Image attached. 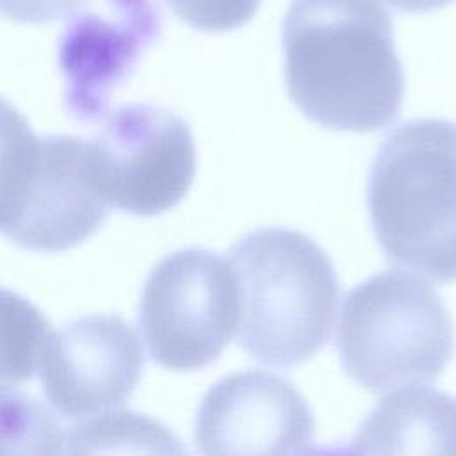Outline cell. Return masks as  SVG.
<instances>
[{
  "label": "cell",
  "mask_w": 456,
  "mask_h": 456,
  "mask_svg": "<svg viewBox=\"0 0 456 456\" xmlns=\"http://www.w3.org/2000/svg\"><path fill=\"white\" fill-rule=\"evenodd\" d=\"M281 45L289 96L314 123L363 134L399 116L404 75L381 0H292Z\"/></svg>",
  "instance_id": "1"
},
{
  "label": "cell",
  "mask_w": 456,
  "mask_h": 456,
  "mask_svg": "<svg viewBox=\"0 0 456 456\" xmlns=\"http://www.w3.org/2000/svg\"><path fill=\"white\" fill-rule=\"evenodd\" d=\"M226 260L237 281V337L246 353L289 367L324 347L337 319L338 281L310 237L262 228L242 237Z\"/></svg>",
  "instance_id": "2"
},
{
  "label": "cell",
  "mask_w": 456,
  "mask_h": 456,
  "mask_svg": "<svg viewBox=\"0 0 456 456\" xmlns=\"http://www.w3.org/2000/svg\"><path fill=\"white\" fill-rule=\"evenodd\" d=\"M367 207L390 262L435 281L456 280V123L397 126L370 166Z\"/></svg>",
  "instance_id": "3"
},
{
  "label": "cell",
  "mask_w": 456,
  "mask_h": 456,
  "mask_svg": "<svg viewBox=\"0 0 456 456\" xmlns=\"http://www.w3.org/2000/svg\"><path fill=\"white\" fill-rule=\"evenodd\" d=\"M337 347L356 383L387 394L435 381L452 354L454 328L422 278L388 269L346 296Z\"/></svg>",
  "instance_id": "4"
},
{
  "label": "cell",
  "mask_w": 456,
  "mask_h": 456,
  "mask_svg": "<svg viewBox=\"0 0 456 456\" xmlns=\"http://www.w3.org/2000/svg\"><path fill=\"white\" fill-rule=\"evenodd\" d=\"M139 322L151 358L173 370H194L223 353L239 322V290L228 260L187 248L150 273Z\"/></svg>",
  "instance_id": "5"
},
{
  "label": "cell",
  "mask_w": 456,
  "mask_h": 456,
  "mask_svg": "<svg viewBox=\"0 0 456 456\" xmlns=\"http://www.w3.org/2000/svg\"><path fill=\"white\" fill-rule=\"evenodd\" d=\"M91 180L114 208L157 216L191 189L196 148L189 125L171 110L146 103L118 107L87 141Z\"/></svg>",
  "instance_id": "6"
},
{
  "label": "cell",
  "mask_w": 456,
  "mask_h": 456,
  "mask_svg": "<svg viewBox=\"0 0 456 456\" xmlns=\"http://www.w3.org/2000/svg\"><path fill=\"white\" fill-rule=\"evenodd\" d=\"M37 369L52 408L78 420L118 408L132 395L144 353L123 317L94 314L50 333Z\"/></svg>",
  "instance_id": "7"
},
{
  "label": "cell",
  "mask_w": 456,
  "mask_h": 456,
  "mask_svg": "<svg viewBox=\"0 0 456 456\" xmlns=\"http://www.w3.org/2000/svg\"><path fill=\"white\" fill-rule=\"evenodd\" d=\"M160 11L153 0H89L73 12L57 43L64 105L80 121L103 116L112 91L135 69L159 37Z\"/></svg>",
  "instance_id": "8"
},
{
  "label": "cell",
  "mask_w": 456,
  "mask_h": 456,
  "mask_svg": "<svg viewBox=\"0 0 456 456\" xmlns=\"http://www.w3.org/2000/svg\"><path fill=\"white\" fill-rule=\"evenodd\" d=\"M315 422L303 395L267 370L232 372L203 397L196 445L205 454H305Z\"/></svg>",
  "instance_id": "9"
},
{
  "label": "cell",
  "mask_w": 456,
  "mask_h": 456,
  "mask_svg": "<svg viewBox=\"0 0 456 456\" xmlns=\"http://www.w3.org/2000/svg\"><path fill=\"white\" fill-rule=\"evenodd\" d=\"M107 203L87 164V141L45 135V167L34 200L9 240L34 251H62L89 239L105 221Z\"/></svg>",
  "instance_id": "10"
},
{
  "label": "cell",
  "mask_w": 456,
  "mask_h": 456,
  "mask_svg": "<svg viewBox=\"0 0 456 456\" xmlns=\"http://www.w3.org/2000/svg\"><path fill=\"white\" fill-rule=\"evenodd\" d=\"M351 451L456 454V399L417 385L392 390L362 422Z\"/></svg>",
  "instance_id": "11"
},
{
  "label": "cell",
  "mask_w": 456,
  "mask_h": 456,
  "mask_svg": "<svg viewBox=\"0 0 456 456\" xmlns=\"http://www.w3.org/2000/svg\"><path fill=\"white\" fill-rule=\"evenodd\" d=\"M45 167V137L0 96V233L12 237L37 191Z\"/></svg>",
  "instance_id": "12"
},
{
  "label": "cell",
  "mask_w": 456,
  "mask_h": 456,
  "mask_svg": "<svg viewBox=\"0 0 456 456\" xmlns=\"http://www.w3.org/2000/svg\"><path fill=\"white\" fill-rule=\"evenodd\" d=\"M64 452H183L160 422L135 411H102L64 433Z\"/></svg>",
  "instance_id": "13"
},
{
  "label": "cell",
  "mask_w": 456,
  "mask_h": 456,
  "mask_svg": "<svg viewBox=\"0 0 456 456\" xmlns=\"http://www.w3.org/2000/svg\"><path fill=\"white\" fill-rule=\"evenodd\" d=\"M50 328L28 299L0 287V385H20L34 376Z\"/></svg>",
  "instance_id": "14"
},
{
  "label": "cell",
  "mask_w": 456,
  "mask_h": 456,
  "mask_svg": "<svg viewBox=\"0 0 456 456\" xmlns=\"http://www.w3.org/2000/svg\"><path fill=\"white\" fill-rule=\"evenodd\" d=\"M64 431L43 401L0 385V454L64 452Z\"/></svg>",
  "instance_id": "15"
},
{
  "label": "cell",
  "mask_w": 456,
  "mask_h": 456,
  "mask_svg": "<svg viewBox=\"0 0 456 456\" xmlns=\"http://www.w3.org/2000/svg\"><path fill=\"white\" fill-rule=\"evenodd\" d=\"M173 14L201 32H228L246 25L260 0H164Z\"/></svg>",
  "instance_id": "16"
},
{
  "label": "cell",
  "mask_w": 456,
  "mask_h": 456,
  "mask_svg": "<svg viewBox=\"0 0 456 456\" xmlns=\"http://www.w3.org/2000/svg\"><path fill=\"white\" fill-rule=\"evenodd\" d=\"M89 0H0V16L27 25L69 18Z\"/></svg>",
  "instance_id": "17"
},
{
  "label": "cell",
  "mask_w": 456,
  "mask_h": 456,
  "mask_svg": "<svg viewBox=\"0 0 456 456\" xmlns=\"http://www.w3.org/2000/svg\"><path fill=\"white\" fill-rule=\"evenodd\" d=\"M394 9L403 12H429L435 9H442L456 0H387Z\"/></svg>",
  "instance_id": "18"
}]
</instances>
